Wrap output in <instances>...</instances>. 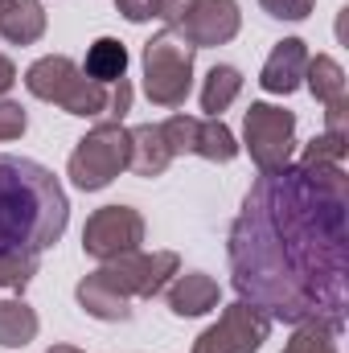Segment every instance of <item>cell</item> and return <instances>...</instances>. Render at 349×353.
I'll return each instance as SVG.
<instances>
[{
    "label": "cell",
    "mask_w": 349,
    "mask_h": 353,
    "mask_svg": "<svg viewBox=\"0 0 349 353\" xmlns=\"http://www.w3.org/2000/svg\"><path fill=\"white\" fill-rule=\"evenodd\" d=\"M239 300L283 325L346 329L349 176L346 165H288L259 173L226 234Z\"/></svg>",
    "instance_id": "obj_1"
},
{
    "label": "cell",
    "mask_w": 349,
    "mask_h": 353,
    "mask_svg": "<svg viewBox=\"0 0 349 353\" xmlns=\"http://www.w3.org/2000/svg\"><path fill=\"white\" fill-rule=\"evenodd\" d=\"M70 222L62 181L29 157H0V255H41Z\"/></svg>",
    "instance_id": "obj_2"
},
{
    "label": "cell",
    "mask_w": 349,
    "mask_h": 353,
    "mask_svg": "<svg viewBox=\"0 0 349 353\" xmlns=\"http://www.w3.org/2000/svg\"><path fill=\"white\" fill-rule=\"evenodd\" d=\"M25 90H29L33 99H41V103L62 107L66 115H83V119L103 115V111L111 107V87L87 79L83 66H79L74 58H66V54H46V58H37V62L25 70Z\"/></svg>",
    "instance_id": "obj_3"
},
{
    "label": "cell",
    "mask_w": 349,
    "mask_h": 353,
    "mask_svg": "<svg viewBox=\"0 0 349 353\" xmlns=\"http://www.w3.org/2000/svg\"><path fill=\"white\" fill-rule=\"evenodd\" d=\"M128 157H132L128 128L119 119H103V123H94L87 136L74 144V152L66 161V176L83 193H99V189H107L115 176L128 169Z\"/></svg>",
    "instance_id": "obj_4"
},
{
    "label": "cell",
    "mask_w": 349,
    "mask_h": 353,
    "mask_svg": "<svg viewBox=\"0 0 349 353\" xmlns=\"http://www.w3.org/2000/svg\"><path fill=\"white\" fill-rule=\"evenodd\" d=\"M193 46L181 41L173 29L157 33L144 41L140 50V66H144V94L157 107H181L193 87Z\"/></svg>",
    "instance_id": "obj_5"
},
{
    "label": "cell",
    "mask_w": 349,
    "mask_h": 353,
    "mask_svg": "<svg viewBox=\"0 0 349 353\" xmlns=\"http://www.w3.org/2000/svg\"><path fill=\"white\" fill-rule=\"evenodd\" d=\"M243 144L259 173H279L296 152V111L275 103H251L243 115Z\"/></svg>",
    "instance_id": "obj_6"
},
{
    "label": "cell",
    "mask_w": 349,
    "mask_h": 353,
    "mask_svg": "<svg viewBox=\"0 0 349 353\" xmlns=\"http://www.w3.org/2000/svg\"><path fill=\"white\" fill-rule=\"evenodd\" d=\"M177 271H181L177 251H152V255L132 251V255L107 259V263L99 267V279H103L115 296H123V300L132 304V300H152V296H161V292L173 283Z\"/></svg>",
    "instance_id": "obj_7"
},
{
    "label": "cell",
    "mask_w": 349,
    "mask_h": 353,
    "mask_svg": "<svg viewBox=\"0 0 349 353\" xmlns=\"http://www.w3.org/2000/svg\"><path fill=\"white\" fill-rule=\"evenodd\" d=\"M271 316L247 304V300H235L222 308V316L193 341V353H259L263 341L271 337Z\"/></svg>",
    "instance_id": "obj_8"
},
{
    "label": "cell",
    "mask_w": 349,
    "mask_h": 353,
    "mask_svg": "<svg viewBox=\"0 0 349 353\" xmlns=\"http://www.w3.org/2000/svg\"><path fill=\"white\" fill-rule=\"evenodd\" d=\"M140 243H144V218L132 205H99L83 226V251L99 263L132 255L140 251Z\"/></svg>",
    "instance_id": "obj_9"
},
{
    "label": "cell",
    "mask_w": 349,
    "mask_h": 353,
    "mask_svg": "<svg viewBox=\"0 0 349 353\" xmlns=\"http://www.w3.org/2000/svg\"><path fill=\"white\" fill-rule=\"evenodd\" d=\"M243 29V12L239 0H193L181 21L173 25V33L181 41H189L193 50H210V46H226L235 41Z\"/></svg>",
    "instance_id": "obj_10"
},
{
    "label": "cell",
    "mask_w": 349,
    "mask_h": 353,
    "mask_svg": "<svg viewBox=\"0 0 349 353\" xmlns=\"http://www.w3.org/2000/svg\"><path fill=\"white\" fill-rule=\"evenodd\" d=\"M304 70H308V46L300 37H283L275 41V50L263 62L259 87L267 94H292L304 87Z\"/></svg>",
    "instance_id": "obj_11"
},
{
    "label": "cell",
    "mask_w": 349,
    "mask_h": 353,
    "mask_svg": "<svg viewBox=\"0 0 349 353\" xmlns=\"http://www.w3.org/2000/svg\"><path fill=\"white\" fill-rule=\"evenodd\" d=\"M165 300H169V312L173 316H206V312H214L218 308V300H222V288H218V279H210L206 271H177L173 283L165 288Z\"/></svg>",
    "instance_id": "obj_12"
},
{
    "label": "cell",
    "mask_w": 349,
    "mask_h": 353,
    "mask_svg": "<svg viewBox=\"0 0 349 353\" xmlns=\"http://www.w3.org/2000/svg\"><path fill=\"white\" fill-rule=\"evenodd\" d=\"M128 140H132V157H128V169L136 176H161L169 165H173V152H169V144H165V136H161V123H136L132 132H128Z\"/></svg>",
    "instance_id": "obj_13"
},
{
    "label": "cell",
    "mask_w": 349,
    "mask_h": 353,
    "mask_svg": "<svg viewBox=\"0 0 349 353\" xmlns=\"http://www.w3.org/2000/svg\"><path fill=\"white\" fill-rule=\"evenodd\" d=\"M0 37L8 46H33L46 37V8L41 0H4L0 4Z\"/></svg>",
    "instance_id": "obj_14"
},
{
    "label": "cell",
    "mask_w": 349,
    "mask_h": 353,
    "mask_svg": "<svg viewBox=\"0 0 349 353\" xmlns=\"http://www.w3.org/2000/svg\"><path fill=\"white\" fill-rule=\"evenodd\" d=\"M74 296H79L83 312H87V316H94V321L115 325V321H128V316H132V304H128L123 296H115V292L99 279V271H90V275H83V279H79Z\"/></svg>",
    "instance_id": "obj_15"
},
{
    "label": "cell",
    "mask_w": 349,
    "mask_h": 353,
    "mask_svg": "<svg viewBox=\"0 0 349 353\" xmlns=\"http://www.w3.org/2000/svg\"><path fill=\"white\" fill-rule=\"evenodd\" d=\"M83 74L94 79V83H103V87L128 79V46L115 41V37H99V41L87 50V66H83Z\"/></svg>",
    "instance_id": "obj_16"
},
{
    "label": "cell",
    "mask_w": 349,
    "mask_h": 353,
    "mask_svg": "<svg viewBox=\"0 0 349 353\" xmlns=\"http://www.w3.org/2000/svg\"><path fill=\"white\" fill-rule=\"evenodd\" d=\"M193 157H201V161H214V165H230V161L239 157V140H235V132H230L222 119L206 115V119H197Z\"/></svg>",
    "instance_id": "obj_17"
},
{
    "label": "cell",
    "mask_w": 349,
    "mask_h": 353,
    "mask_svg": "<svg viewBox=\"0 0 349 353\" xmlns=\"http://www.w3.org/2000/svg\"><path fill=\"white\" fill-rule=\"evenodd\" d=\"M41 321L25 300H0V345L4 350H25L37 337Z\"/></svg>",
    "instance_id": "obj_18"
},
{
    "label": "cell",
    "mask_w": 349,
    "mask_h": 353,
    "mask_svg": "<svg viewBox=\"0 0 349 353\" xmlns=\"http://www.w3.org/2000/svg\"><path fill=\"white\" fill-rule=\"evenodd\" d=\"M239 90H243V74H239V66H214L210 74H206V83H201V111L206 115H214V119H222V111L239 99Z\"/></svg>",
    "instance_id": "obj_19"
},
{
    "label": "cell",
    "mask_w": 349,
    "mask_h": 353,
    "mask_svg": "<svg viewBox=\"0 0 349 353\" xmlns=\"http://www.w3.org/2000/svg\"><path fill=\"white\" fill-rule=\"evenodd\" d=\"M304 83H308V90H312V99H317V103H333V99H341V94H346V70H341V62H337V58L317 54V58H308Z\"/></svg>",
    "instance_id": "obj_20"
},
{
    "label": "cell",
    "mask_w": 349,
    "mask_h": 353,
    "mask_svg": "<svg viewBox=\"0 0 349 353\" xmlns=\"http://www.w3.org/2000/svg\"><path fill=\"white\" fill-rule=\"evenodd\" d=\"M346 152H349V136H329V132H321V136H312L308 144H304V165H346Z\"/></svg>",
    "instance_id": "obj_21"
},
{
    "label": "cell",
    "mask_w": 349,
    "mask_h": 353,
    "mask_svg": "<svg viewBox=\"0 0 349 353\" xmlns=\"http://www.w3.org/2000/svg\"><path fill=\"white\" fill-rule=\"evenodd\" d=\"M283 353H337V333H329L321 325H296Z\"/></svg>",
    "instance_id": "obj_22"
},
{
    "label": "cell",
    "mask_w": 349,
    "mask_h": 353,
    "mask_svg": "<svg viewBox=\"0 0 349 353\" xmlns=\"http://www.w3.org/2000/svg\"><path fill=\"white\" fill-rule=\"evenodd\" d=\"M37 255H0V288L8 292H25L37 275Z\"/></svg>",
    "instance_id": "obj_23"
},
{
    "label": "cell",
    "mask_w": 349,
    "mask_h": 353,
    "mask_svg": "<svg viewBox=\"0 0 349 353\" xmlns=\"http://www.w3.org/2000/svg\"><path fill=\"white\" fill-rule=\"evenodd\" d=\"M25 128H29L25 107H21V103H12V99H0V144L21 140V136H25Z\"/></svg>",
    "instance_id": "obj_24"
},
{
    "label": "cell",
    "mask_w": 349,
    "mask_h": 353,
    "mask_svg": "<svg viewBox=\"0 0 349 353\" xmlns=\"http://www.w3.org/2000/svg\"><path fill=\"white\" fill-rule=\"evenodd\" d=\"M259 8L275 21H304L317 8V0H259Z\"/></svg>",
    "instance_id": "obj_25"
},
{
    "label": "cell",
    "mask_w": 349,
    "mask_h": 353,
    "mask_svg": "<svg viewBox=\"0 0 349 353\" xmlns=\"http://www.w3.org/2000/svg\"><path fill=\"white\" fill-rule=\"evenodd\" d=\"M325 132L329 136H349V94L325 103Z\"/></svg>",
    "instance_id": "obj_26"
},
{
    "label": "cell",
    "mask_w": 349,
    "mask_h": 353,
    "mask_svg": "<svg viewBox=\"0 0 349 353\" xmlns=\"http://www.w3.org/2000/svg\"><path fill=\"white\" fill-rule=\"evenodd\" d=\"M128 111H132V83H128V79H119V83H111V107H107V115L123 123V115H128Z\"/></svg>",
    "instance_id": "obj_27"
},
{
    "label": "cell",
    "mask_w": 349,
    "mask_h": 353,
    "mask_svg": "<svg viewBox=\"0 0 349 353\" xmlns=\"http://www.w3.org/2000/svg\"><path fill=\"white\" fill-rule=\"evenodd\" d=\"M115 8H119V17L132 21V25L152 21V0H115Z\"/></svg>",
    "instance_id": "obj_28"
},
{
    "label": "cell",
    "mask_w": 349,
    "mask_h": 353,
    "mask_svg": "<svg viewBox=\"0 0 349 353\" xmlns=\"http://www.w3.org/2000/svg\"><path fill=\"white\" fill-rule=\"evenodd\" d=\"M189 4H193V0H152V17H157V21H165V25L173 29Z\"/></svg>",
    "instance_id": "obj_29"
},
{
    "label": "cell",
    "mask_w": 349,
    "mask_h": 353,
    "mask_svg": "<svg viewBox=\"0 0 349 353\" xmlns=\"http://www.w3.org/2000/svg\"><path fill=\"white\" fill-rule=\"evenodd\" d=\"M12 87H17V66L8 54H0V94H8Z\"/></svg>",
    "instance_id": "obj_30"
},
{
    "label": "cell",
    "mask_w": 349,
    "mask_h": 353,
    "mask_svg": "<svg viewBox=\"0 0 349 353\" xmlns=\"http://www.w3.org/2000/svg\"><path fill=\"white\" fill-rule=\"evenodd\" d=\"M46 353H83V350H74V345H54V350H46Z\"/></svg>",
    "instance_id": "obj_31"
},
{
    "label": "cell",
    "mask_w": 349,
    "mask_h": 353,
    "mask_svg": "<svg viewBox=\"0 0 349 353\" xmlns=\"http://www.w3.org/2000/svg\"><path fill=\"white\" fill-rule=\"evenodd\" d=\"M0 4H4V0H0Z\"/></svg>",
    "instance_id": "obj_32"
}]
</instances>
